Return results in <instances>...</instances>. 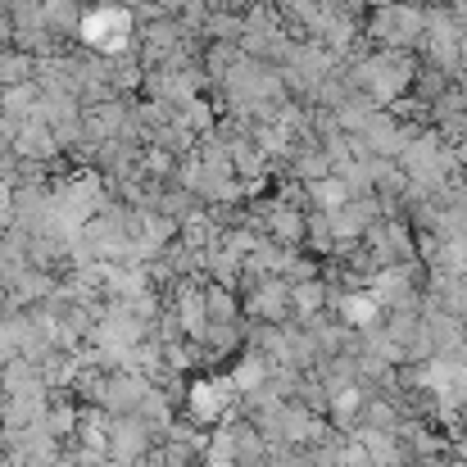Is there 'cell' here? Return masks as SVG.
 <instances>
[{
  "mask_svg": "<svg viewBox=\"0 0 467 467\" xmlns=\"http://www.w3.org/2000/svg\"><path fill=\"white\" fill-rule=\"evenodd\" d=\"M363 41L372 50H404L418 55V46L427 41V18L422 5H400V0H381L363 14Z\"/></svg>",
  "mask_w": 467,
  "mask_h": 467,
  "instance_id": "cell-1",
  "label": "cell"
},
{
  "mask_svg": "<svg viewBox=\"0 0 467 467\" xmlns=\"http://www.w3.org/2000/svg\"><path fill=\"white\" fill-rule=\"evenodd\" d=\"M100 441H105V459L128 467H141L146 454L159 445V431L150 422H141L137 413H100Z\"/></svg>",
  "mask_w": 467,
  "mask_h": 467,
  "instance_id": "cell-2",
  "label": "cell"
},
{
  "mask_svg": "<svg viewBox=\"0 0 467 467\" xmlns=\"http://www.w3.org/2000/svg\"><path fill=\"white\" fill-rule=\"evenodd\" d=\"M23 82H36V59L18 46H5L0 50V91L23 87Z\"/></svg>",
  "mask_w": 467,
  "mask_h": 467,
  "instance_id": "cell-3",
  "label": "cell"
},
{
  "mask_svg": "<svg viewBox=\"0 0 467 467\" xmlns=\"http://www.w3.org/2000/svg\"><path fill=\"white\" fill-rule=\"evenodd\" d=\"M5 46H14V23H9V14H0V50Z\"/></svg>",
  "mask_w": 467,
  "mask_h": 467,
  "instance_id": "cell-4",
  "label": "cell"
}]
</instances>
